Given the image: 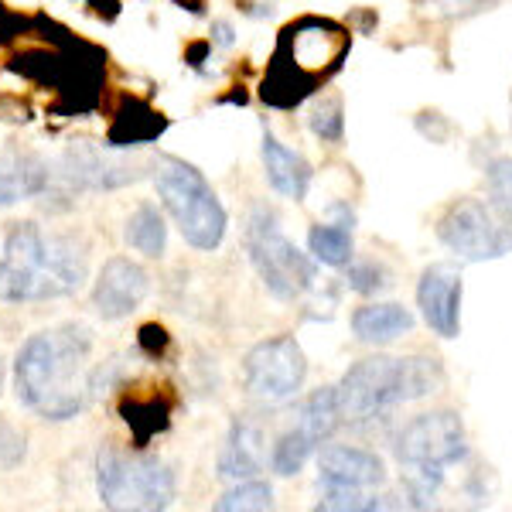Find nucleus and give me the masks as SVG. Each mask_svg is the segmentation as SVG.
Masks as SVG:
<instances>
[{
  "instance_id": "20",
  "label": "nucleus",
  "mask_w": 512,
  "mask_h": 512,
  "mask_svg": "<svg viewBox=\"0 0 512 512\" xmlns=\"http://www.w3.org/2000/svg\"><path fill=\"white\" fill-rule=\"evenodd\" d=\"M294 427H301L311 441L328 444L332 437L342 431L345 420H342V407H338V390L335 386H321V390L308 393L301 403H297V420Z\"/></svg>"
},
{
  "instance_id": "34",
  "label": "nucleus",
  "mask_w": 512,
  "mask_h": 512,
  "mask_svg": "<svg viewBox=\"0 0 512 512\" xmlns=\"http://www.w3.org/2000/svg\"><path fill=\"white\" fill-rule=\"evenodd\" d=\"M4 379H7V366H4V359H0V393H4Z\"/></svg>"
},
{
  "instance_id": "14",
  "label": "nucleus",
  "mask_w": 512,
  "mask_h": 512,
  "mask_svg": "<svg viewBox=\"0 0 512 512\" xmlns=\"http://www.w3.org/2000/svg\"><path fill=\"white\" fill-rule=\"evenodd\" d=\"M386 482V465L376 451L355 444H325L318 454L321 489H379Z\"/></svg>"
},
{
  "instance_id": "19",
  "label": "nucleus",
  "mask_w": 512,
  "mask_h": 512,
  "mask_svg": "<svg viewBox=\"0 0 512 512\" xmlns=\"http://www.w3.org/2000/svg\"><path fill=\"white\" fill-rule=\"evenodd\" d=\"M352 332L366 345H390L414 332V315L403 304H362L352 311Z\"/></svg>"
},
{
  "instance_id": "28",
  "label": "nucleus",
  "mask_w": 512,
  "mask_h": 512,
  "mask_svg": "<svg viewBox=\"0 0 512 512\" xmlns=\"http://www.w3.org/2000/svg\"><path fill=\"white\" fill-rule=\"evenodd\" d=\"M444 485V465H403V492L414 499V506H424L431 495Z\"/></svg>"
},
{
  "instance_id": "16",
  "label": "nucleus",
  "mask_w": 512,
  "mask_h": 512,
  "mask_svg": "<svg viewBox=\"0 0 512 512\" xmlns=\"http://www.w3.org/2000/svg\"><path fill=\"white\" fill-rule=\"evenodd\" d=\"M117 410L123 417V424L130 427L137 448H144L151 437H158L161 431H168L171 424V396L158 390V386H120V400Z\"/></svg>"
},
{
  "instance_id": "11",
  "label": "nucleus",
  "mask_w": 512,
  "mask_h": 512,
  "mask_svg": "<svg viewBox=\"0 0 512 512\" xmlns=\"http://www.w3.org/2000/svg\"><path fill=\"white\" fill-rule=\"evenodd\" d=\"M396 461L403 465H458L468 458V437L465 424L454 410H431L417 414L396 434L393 444Z\"/></svg>"
},
{
  "instance_id": "24",
  "label": "nucleus",
  "mask_w": 512,
  "mask_h": 512,
  "mask_svg": "<svg viewBox=\"0 0 512 512\" xmlns=\"http://www.w3.org/2000/svg\"><path fill=\"white\" fill-rule=\"evenodd\" d=\"M315 451H318V444L311 441L301 427H291V431L280 434L274 441V448H270V468H274V475L280 478H294L304 472V465H308Z\"/></svg>"
},
{
  "instance_id": "26",
  "label": "nucleus",
  "mask_w": 512,
  "mask_h": 512,
  "mask_svg": "<svg viewBox=\"0 0 512 512\" xmlns=\"http://www.w3.org/2000/svg\"><path fill=\"white\" fill-rule=\"evenodd\" d=\"M485 192L495 216L512 226V158H495L485 168Z\"/></svg>"
},
{
  "instance_id": "2",
  "label": "nucleus",
  "mask_w": 512,
  "mask_h": 512,
  "mask_svg": "<svg viewBox=\"0 0 512 512\" xmlns=\"http://www.w3.org/2000/svg\"><path fill=\"white\" fill-rule=\"evenodd\" d=\"M89 253L76 236L45 233L35 222H18L0 256V301L35 304L72 297L86 287Z\"/></svg>"
},
{
  "instance_id": "30",
  "label": "nucleus",
  "mask_w": 512,
  "mask_h": 512,
  "mask_svg": "<svg viewBox=\"0 0 512 512\" xmlns=\"http://www.w3.org/2000/svg\"><path fill=\"white\" fill-rule=\"evenodd\" d=\"M386 502L379 495H369L366 489H321V499H318V509H328V512H342V509H383Z\"/></svg>"
},
{
  "instance_id": "29",
  "label": "nucleus",
  "mask_w": 512,
  "mask_h": 512,
  "mask_svg": "<svg viewBox=\"0 0 512 512\" xmlns=\"http://www.w3.org/2000/svg\"><path fill=\"white\" fill-rule=\"evenodd\" d=\"M342 270H345V284H349L355 294L369 297V294H379L386 287V270L379 267L376 260H355L352 256Z\"/></svg>"
},
{
  "instance_id": "18",
  "label": "nucleus",
  "mask_w": 512,
  "mask_h": 512,
  "mask_svg": "<svg viewBox=\"0 0 512 512\" xmlns=\"http://www.w3.org/2000/svg\"><path fill=\"white\" fill-rule=\"evenodd\" d=\"M263 171H267V181L277 195L291 198V202H301L308 195L311 164L304 161V154L280 144L274 134H263Z\"/></svg>"
},
{
  "instance_id": "5",
  "label": "nucleus",
  "mask_w": 512,
  "mask_h": 512,
  "mask_svg": "<svg viewBox=\"0 0 512 512\" xmlns=\"http://www.w3.org/2000/svg\"><path fill=\"white\" fill-rule=\"evenodd\" d=\"M154 185H158L164 209L175 219L185 243L205 253L219 250L229 219L216 192L209 188V181L202 178V171L181 158H161Z\"/></svg>"
},
{
  "instance_id": "35",
  "label": "nucleus",
  "mask_w": 512,
  "mask_h": 512,
  "mask_svg": "<svg viewBox=\"0 0 512 512\" xmlns=\"http://www.w3.org/2000/svg\"><path fill=\"white\" fill-rule=\"evenodd\" d=\"M86 4H89V7H96V11H103V0H86ZM110 4H113V0H110Z\"/></svg>"
},
{
  "instance_id": "22",
  "label": "nucleus",
  "mask_w": 512,
  "mask_h": 512,
  "mask_svg": "<svg viewBox=\"0 0 512 512\" xmlns=\"http://www.w3.org/2000/svg\"><path fill=\"white\" fill-rule=\"evenodd\" d=\"M123 239H127V246H134L137 253L151 256V260H161V256L168 253V222H164V212L158 205H140L134 216L127 219Z\"/></svg>"
},
{
  "instance_id": "21",
  "label": "nucleus",
  "mask_w": 512,
  "mask_h": 512,
  "mask_svg": "<svg viewBox=\"0 0 512 512\" xmlns=\"http://www.w3.org/2000/svg\"><path fill=\"white\" fill-rule=\"evenodd\" d=\"M164 134V117L154 106H147L144 99H123L120 110L113 113L110 123V144L117 147H137L147 140Z\"/></svg>"
},
{
  "instance_id": "23",
  "label": "nucleus",
  "mask_w": 512,
  "mask_h": 512,
  "mask_svg": "<svg viewBox=\"0 0 512 512\" xmlns=\"http://www.w3.org/2000/svg\"><path fill=\"white\" fill-rule=\"evenodd\" d=\"M308 250L318 263L325 267H338L355 256V239H352V226L349 222H328V226H311L308 233Z\"/></svg>"
},
{
  "instance_id": "7",
  "label": "nucleus",
  "mask_w": 512,
  "mask_h": 512,
  "mask_svg": "<svg viewBox=\"0 0 512 512\" xmlns=\"http://www.w3.org/2000/svg\"><path fill=\"white\" fill-rule=\"evenodd\" d=\"M246 253L270 294L277 301H297L315 287L318 260L304 256L297 246L280 233L277 216L267 209H253L250 222H246Z\"/></svg>"
},
{
  "instance_id": "15",
  "label": "nucleus",
  "mask_w": 512,
  "mask_h": 512,
  "mask_svg": "<svg viewBox=\"0 0 512 512\" xmlns=\"http://www.w3.org/2000/svg\"><path fill=\"white\" fill-rule=\"evenodd\" d=\"M52 188V168L35 151L0 147V209L28 202Z\"/></svg>"
},
{
  "instance_id": "1",
  "label": "nucleus",
  "mask_w": 512,
  "mask_h": 512,
  "mask_svg": "<svg viewBox=\"0 0 512 512\" xmlns=\"http://www.w3.org/2000/svg\"><path fill=\"white\" fill-rule=\"evenodd\" d=\"M89 352L93 335L86 325H62L24 342L14 362V393L45 420H72L89 400Z\"/></svg>"
},
{
  "instance_id": "32",
  "label": "nucleus",
  "mask_w": 512,
  "mask_h": 512,
  "mask_svg": "<svg viewBox=\"0 0 512 512\" xmlns=\"http://www.w3.org/2000/svg\"><path fill=\"white\" fill-rule=\"evenodd\" d=\"M21 458H24V434L0 424V465L11 468V465H18Z\"/></svg>"
},
{
  "instance_id": "9",
  "label": "nucleus",
  "mask_w": 512,
  "mask_h": 512,
  "mask_svg": "<svg viewBox=\"0 0 512 512\" xmlns=\"http://www.w3.org/2000/svg\"><path fill=\"white\" fill-rule=\"evenodd\" d=\"M437 239L458 260L485 263L512 250V226L495 216L492 205H482L478 198H458L437 222Z\"/></svg>"
},
{
  "instance_id": "31",
  "label": "nucleus",
  "mask_w": 512,
  "mask_h": 512,
  "mask_svg": "<svg viewBox=\"0 0 512 512\" xmlns=\"http://www.w3.org/2000/svg\"><path fill=\"white\" fill-rule=\"evenodd\" d=\"M137 345H140V352H144V355H151V359H158V355L168 352L171 335H168V328H164V325H158V321H151V325H140V332H137Z\"/></svg>"
},
{
  "instance_id": "13",
  "label": "nucleus",
  "mask_w": 512,
  "mask_h": 512,
  "mask_svg": "<svg viewBox=\"0 0 512 512\" xmlns=\"http://www.w3.org/2000/svg\"><path fill=\"white\" fill-rule=\"evenodd\" d=\"M417 308L434 335L441 338L461 335V274L451 263H431L420 274Z\"/></svg>"
},
{
  "instance_id": "8",
  "label": "nucleus",
  "mask_w": 512,
  "mask_h": 512,
  "mask_svg": "<svg viewBox=\"0 0 512 512\" xmlns=\"http://www.w3.org/2000/svg\"><path fill=\"white\" fill-rule=\"evenodd\" d=\"M308 359L291 335H274L267 342L253 345L243 359V386L260 407H284L301 396Z\"/></svg>"
},
{
  "instance_id": "17",
  "label": "nucleus",
  "mask_w": 512,
  "mask_h": 512,
  "mask_svg": "<svg viewBox=\"0 0 512 512\" xmlns=\"http://www.w3.org/2000/svg\"><path fill=\"white\" fill-rule=\"evenodd\" d=\"M263 468H267L263 431L250 420H236L229 427L226 448L219 454V478L222 482H246V478H260Z\"/></svg>"
},
{
  "instance_id": "3",
  "label": "nucleus",
  "mask_w": 512,
  "mask_h": 512,
  "mask_svg": "<svg viewBox=\"0 0 512 512\" xmlns=\"http://www.w3.org/2000/svg\"><path fill=\"white\" fill-rule=\"evenodd\" d=\"M444 383V369L434 355H369L345 369L338 379V407L345 427L373 431L386 424L396 410L437 393Z\"/></svg>"
},
{
  "instance_id": "6",
  "label": "nucleus",
  "mask_w": 512,
  "mask_h": 512,
  "mask_svg": "<svg viewBox=\"0 0 512 512\" xmlns=\"http://www.w3.org/2000/svg\"><path fill=\"white\" fill-rule=\"evenodd\" d=\"M96 492L106 509H168L175 502V472L158 454L99 448Z\"/></svg>"
},
{
  "instance_id": "12",
  "label": "nucleus",
  "mask_w": 512,
  "mask_h": 512,
  "mask_svg": "<svg viewBox=\"0 0 512 512\" xmlns=\"http://www.w3.org/2000/svg\"><path fill=\"white\" fill-rule=\"evenodd\" d=\"M147 291H151V277L140 263L127 260V256H113L103 263L93 287V308L106 321H120L144 304Z\"/></svg>"
},
{
  "instance_id": "4",
  "label": "nucleus",
  "mask_w": 512,
  "mask_h": 512,
  "mask_svg": "<svg viewBox=\"0 0 512 512\" xmlns=\"http://www.w3.org/2000/svg\"><path fill=\"white\" fill-rule=\"evenodd\" d=\"M352 38L338 21L301 18L280 31L274 65L263 79V99L274 106H294L311 96L321 82H328L342 69Z\"/></svg>"
},
{
  "instance_id": "25",
  "label": "nucleus",
  "mask_w": 512,
  "mask_h": 512,
  "mask_svg": "<svg viewBox=\"0 0 512 512\" xmlns=\"http://www.w3.org/2000/svg\"><path fill=\"white\" fill-rule=\"evenodd\" d=\"M274 506V489L260 478H246V482H233V489L222 492L216 499L219 512H250V509H270Z\"/></svg>"
},
{
  "instance_id": "10",
  "label": "nucleus",
  "mask_w": 512,
  "mask_h": 512,
  "mask_svg": "<svg viewBox=\"0 0 512 512\" xmlns=\"http://www.w3.org/2000/svg\"><path fill=\"white\" fill-rule=\"evenodd\" d=\"M147 164L130 154V147L96 144V140H72L62 151V171L76 192H113L144 178Z\"/></svg>"
},
{
  "instance_id": "33",
  "label": "nucleus",
  "mask_w": 512,
  "mask_h": 512,
  "mask_svg": "<svg viewBox=\"0 0 512 512\" xmlns=\"http://www.w3.org/2000/svg\"><path fill=\"white\" fill-rule=\"evenodd\" d=\"M212 38H216L222 48L233 45V28H229L226 21H216V24H212Z\"/></svg>"
},
{
  "instance_id": "27",
  "label": "nucleus",
  "mask_w": 512,
  "mask_h": 512,
  "mask_svg": "<svg viewBox=\"0 0 512 512\" xmlns=\"http://www.w3.org/2000/svg\"><path fill=\"white\" fill-rule=\"evenodd\" d=\"M311 134L325 144H338L345 134V106L338 96H321L315 106H311V117H308Z\"/></svg>"
}]
</instances>
